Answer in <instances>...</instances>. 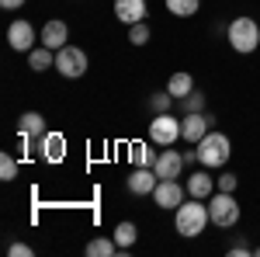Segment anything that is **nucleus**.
Wrapping results in <instances>:
<instances>
[{
  "label": "nucleus",
  "instance_id": "nucleus-24",
  "mask_svg": "<svg viewBox=\"0 0 260 257\" xmlns=\"http://www.w3.org/2000/svg\"><path fill=\"white\" fill-rule=\"evenodd\" d=\"M149 39H153V35H149V24H146V21L128 24V42H132V45H146Z\"/></svg>",
  "mask_w": 260,
  "mask_h": 257
},
{
  "label": "nucleus",
  "instance_id": "nucleus-15",
  "mask_svg": "<svg viewBox=\"0 0 260 257\" xmlns=\"http://www.w3.org/2000/svg\"><path fill=\"white\" fill-rule=\"evenodd\" d=\"M187 195H191V198H212V195H215V178L208 174V167H205V170H194V174H187Z\"/></svg>",
  "mask_w": 260,
  "mask_h": 257
},
{
  "label": "nucleus",
  "instance_id": "nucleus-5",
  "mask_svg": "<svg viewBox=\"0 0 260 257\" xmlns=\"http://www.w3.org/2000/svg\"><path fill=\"white\" fill-rule=\"evenodd\" d=\"M87 52H83L80 45H62V49H56V73L66 80H80L83 73H87Z\"/></svg>",
  "mask_w": 260,
  "mask_h": 257
},
{
  "label": "nucleus",
  "instance_id": "nucleus-4",
  "mask_svg": "<svg viewBox=\"0 0 260 257\" xmlns=\"http://www.w3.org/2000/svg\"><path fill=\"white\" fill-rule=\"evenodd\" d=\"M240 202L233 198V191H215L212 195V202H208V216H212V222L219 226V230H233L236 222H240Z\"/></svg>",
  "mask_w": 260,
  "mask_h": 257
},
{
  "label": "nucleus",
  "instance_id": "nucleus-11",
  "mask_svg": "<svg viewBox=\"0 0 260 257\" xmlns=\"http://www.w3.org/2000/svg\"><path fill=\"white\" fill-rule=\"evenodd\" d=\"M66 39H70V24L59 21V18L45 21V24H42V32H39V42H42V45H49V49H62Z\"/></svg>",
  "mask_w": 260,
  "mask_h": 257
},
{
  "label": "nucleus",
  "instance_id": "nucleus-7",
  "mask_svg": "<svg viewBox=\"0 0 260 257\" xmlns=\"http://www.w3.org/2000/svg\"><path fill=\"white\" fill-rule=\"evenodd\" d=\"M212 115L208 111H187L184 119H180V136H184V142H194L198 146L201 139L212 132Z\"/></svg>",
  "mask_w": 260,
  "mask_h": 257
},
{
  "label": "nucleus",
  "instance_id": "nucleus-14",
  "mask_svg": "<svg viewBox=\"0 0 260 257\" xmlns=\"http://www.w3.org/2000/svg\"><path fill=\"white\" fill-rule=\"evenodd\" d=\"M146 0H115V18L121 21V24H139V21H146Z\"/></svg>",
  "mask_w": 260,
  "mask_h": 257
},
{
  "label": "nucleus",
  "instance_id": "nucleus-13",
  "mask_svg": "<svg viewBox=\"0 0 260 257\" xmlns=\"http://www.w3.org/2000/svg\"><path fill=\"white\" fill-rule=\"evenodd\" d=\"M153 202H156L160 209H177L180 202H184V188H180V181H160L156 191H153Z\"/></svg>",
  "mask_w": 260,
  "mask_h": 257
},
{
  "label": "nucleus",
  "instance_id": "nucleus-27",
  "mask_svg": "<svg viewBox=\"0 0 260 257\" xmlns=\"http://www.w3.org/2000/svg\"><path fill=\"white\" fill-rule=\"evenodd\" d=\"M184 108H187V111H205V94L191 91V94L184 98Z\"/></svg>",
  "mask_w": 260,
  "mask_h": 257
},
{
  "label": "nucleus",
  "instance_id": "nucleus-3",
  "mask_svg": "<svg viewBox=\"0 0 260 257\" xmlns=\"http://www.w3.org/2000/svg\"><path fill=\"white\" fill-rule=\"evenodd\" d=\"M229 157H233V142H229L225 132H208V136L198 142V160H201V167H208V170L225 167Z\"/></svg>",
  "mask_w": 260,
  "mask_h": 257
},
{
  "label": "nucleus",
  "instance_id": "nucleus-1",
  "mask_svg": "<svg viewBox=\"0 0 260 257\" xmlns=\"http://www.w3.org/2000/svg\"><path fill=\"white\" fill-rule=\"evenodd\" d=\"M208 222H212V216H208L205 198H184L177 209H174V230H177L180 237H187V240L201 237Z\"/></svg>",
  "mask_w": 260,
  "mask_h": 257
},
{
  "label": "nucleus",
  "instance_id": "nucleus-16",
  "mask_svg": "<svg viewBox=\"0 0 260 257\" xmlns=\"http://www.w3.org/2000/svg\"><path fill=\"white\" fill-rule=\"evenodd\" d=\"M18 132H24V136H31V139H42L45 132H49V125H45V119H42V111H21Z\"/></svg>",
  "mask_w": 260,
  "mask_h": 257
},
{
  "label": "nucleus",
  "instance_id": "nucleus-17",
  "mask_svg": "<svg viewBox=\"0 0 260 257\" xmlns=\"http://www.w3.org/2000/svg\"><path fill=\"white\" fill-rule=\"evenodd\" d=\"M167 91L174 94V101H184L194 91V77L187 70H177V73H170V80H167Z\"/></svg>",
  "mask_w": 260,
  "mask_h": 257
},
{
  "label": "nucleus",
  "instance_id": "nucleus-20",
  "mask_svg": "<svg viewBox=\"0 0 260 257\" xmlns=\"http://www.w3.org/2000/svg\"><path fill=\"white\" fill-rule=\"evenodd\" d=\"M136 237H139L136 222H118V226H115V243H118V254H125V250H132V243H136Z\"/></svg>",
  "mask_w": 260,
  "mask_h": 257
},
{
  "label": "nucleus",
  "instance_id": "nucleus-30",
  "mask_svg": "<svg viewBox=\"0 0 260 257\" xmlns=\"http://www.w3.org/2000/svg\"><path fill=\"white\" fill-rule=\"evenodd\" d=\"M229 254H233V257H246V254H250V247H246V243H236V247H229Z\"/></svg>",
  "mask_w": 260,
  "mask_h": 257
},
{
  "label": "nucleus",
  "instance_id": "nucleus-2",
  "mask_svg": "<svg viewBox=\"0 0 260 257\" xmlns=\"http://www.w3.org/2000/svg\"><path fill=\"white\" fill-rule=\"evenodd\" d=\"M225 39H229V49L240 52V56H250L260 49V24L250 14H240L225 24Z\"/></svg>",
  "mask_w": 260,
  "mask_h": 257
},
{
  "label": "nucleus",
  "instance_id": "nucleus-29",
  "mask_svg": "<svg viewBox=\"0 0 260 257\" xmlns=\"http://www.w3.org/2000/svg\"><path fill=\"white\" fill-rule=\"evenodd\" d=\"M0 7H4V11H21L24 0H0Z\"/></svg>",
  "mask_w": 260,
  "mask_h": 257
},
{
  "label": "nucleus",
  "instance_id": "nucleus-25",
  "mask_svg": "<svg viewBox=\"0 0 260 257\" xmlns=\"http://www.w3.org/2000/svg\"><path fill=\"white\" fill-rule=\"evenodd\" d=\"M18 178V160L11 153H0V181H14Z\"/></svg>",
  "mask_w": 260,
  "mask_h": 257
},
{
  "label": "nucleus",
  "instance_id": "nucleus-26",
  "mask_svg": "<svg viewBox=\"0 0 260 257\" xmlns=\"http://www.w3.org/2000/svg\"><path fill=\"white\" fill-rule=\"evenodd\" d=\"M236 188H240V174H233V170L215 178V191H236Z\"/></svg>",
  "mask_w": 260,
  "mask_h": 257
},
{
  "label": "nucleus",
  "instance_id": "nucleus-6",
  "mask_svg": "<svg viewBox=\"0 0 260 257\" xmlns=\"http://www.w3.org/2000/svg\"><path fill=\"white\" fill-rule=\"evenodd\" d=\"M180 136V119H174L170 111H160V115H153L149 122V142L153 146H174Z\"/></svg>",
  "mask_w": 260,
  "mask_h": 257
},
{
  "label": "nucleus",
  "instance_id": "nucleus-23",
  "mask_svg": "<svg viewBox=\"0 0 260 257\" xmlns=\"http://www.w3.org/2000/svg\"><path fill=\"white\" fill-rule=\"evenodd\" d=\"M149 108H153V115L170 111V108H174V94H170V91H156V94L149 98Z\"/></svg>",
  "mask_w": 260,
  "mask_h": 257
},
{
  "label": "nucleus",
  "instance_id": "nucleus-28",
  "mask_svg": "<svg viewBox=\"0 0 260 257\" xmlns=\"http://www.w3.org/2000/svg\"><path fill=\"white\" fill-rule=\"evenodd\" d=\"M11 254L14 257H31V247H28V243H11Z\"/></svg>",
  "mask_w": 260,
  "mask_h": 257
},
{
  "label": "nucleus",
  "instance_id": "nucleus-9",
  "mask_svg": "<svg viewBox=\"0 0 260 257\" xmlns=\"http://www.w3.org/2000/svg\"><path fill=\"white\" fill-rule=\"evenodd\" d=\"M184 153L180 150H163L160 157H156V163H153V170H156V178L160 181H177L180 174H184Z\"/></svg>",
  "mask_w": 260,
  "mask_h": 257
},
{
  "label": "nucleus",
  "instance_id": "nucleus-10",
  "mask_svg": "<svg viewBox=\"0 0 260 257\" xmlns=\"http://www.w3.org/2000/svg\"><path fill=\"white\" fill-rule=\"evenodd\" d=\"M156 184H160V178H156L153 167H132V174H128V191L132 195H153Z\"/></svg>",
  "mask_w": 260,
  "mask_h": 257
},
{
  "label": "nucleus",
  "instance_id": "nucleus-12",
  "mask_svg": "<svg viewBox=\"0 0 260 257\" xmlns=\"http://www.w3.org/2000/svg\"><path fill=\"white\" fill-rule=\"evenodd\" d=\"M39 157L49 160V163H59L66 157V136L62 132H45L39 139Z\"/></svg>",
  "mask_w": 260,
  "mask_h": 257
},
{
  "label": "nucleus",
  "instance_id": "nucleus-19",
  "mask_svg": "<svg viewBox=\"0 0 260 257\" xmlns=\"http://www.w3.org/2000/svg\"><path fill=\"white\" fill-rule=\"evenodd\" d=\"M156 157H160V153L153 150V142H132V146H128V160H132L136 167H153Z\"/></svg>",
  "mask_w": 260,
  "mask_h": 257
},
{
  "label": "nucleus",
  "instance_id": "nucleus-31",
  "mask_svg": "<svg viewBox=\"0 0 260 257\" xmlns=\"http://www.w3.org/2000/svg\"><path fill=\"white\" fill-rule=\"evenodd\" d=\"M184 163H187V167H191V163H201V160H198V150H187V153H184Z\"/></svg>",
  "mask_w": 260,
  "mask_h": 257
},
{
  "label": "nucleus",
  "instance_id": "nucleus-22",
  "mask_svg": "<svg viewBox=\"0 0 260 257\" xmlns=\"http://www.w3.org/2000/svg\"><path fill=\"white\" fill-rule=\"evenodd\" d=\"M87 254H90V257H111V254H118V243H115V237H111V240L98 237V240L87 243Z\"/></svg>",
  "mask_w": 260,
  "mask_h": 257
},
{
  "label": "nucleus",
  "instance_id": "nucleus-18",
  "mask_svg": "<svg viewBox=\"0 0 260 257\" xmlns=\"http://www.w3.org/2000/svg\"><path fill=\"white\" fill-rule=\"evenodd\" d=\"M28 66H31L35 73H45L49 66H56V49H49V45H35V49L28 52Z\"/></svg>",
  "mask_w": 260,
  "mask_h": 257
},
{
  "label": "nucleus",
  "instance_id": "nucleus-21",
  "mask_svg": "<svg viewBox=\"0 0 260 257\" xmlns=\"http://www.w3.org/2000/svg\"><path fill=\"white\" fill-rule=\"evenodd\" d=\"M163 4L174 18H194L201 11V0H163Z\"/></svg>",
  "mask_w": 260,
  "mask_h": 257
},
{
  "label": "nucleus",
  "instance_id": "nucleus-8",
  "mask_svg": "<svg viewBox=\"0 0 260 257\" xmlns=\"http://www.w3.org/2000/svg\"><path fill=\"white\" fill-rule=\"evenodd\" d=\"M35 42H39V32L31 28V21H11V28H7V45L14 49V52H31L35 49Z\"/></svg>",
  "mask_w": 260,
  "mask_h": 257
}]
</instances>
